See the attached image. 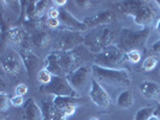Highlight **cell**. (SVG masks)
Instances as JSON below:
<instances>
[{"mask_svg":"<svg viewBox=\"0 0 160 120\" xmlns=\"http://www.w3.org/2000/svg\"><path fill=\"white\" fill-rule=\"evenodd\" d=\"M75 4L82 8H92L94 5H96L95 1H90V0H78V1H75Z\"/></svg>","mask_w":160,"mask_h":120,"instance_id":"obj_31","label":"cell"},{"mask_svg":"<svg viewBox=\"0 0 160 120\" xmlns=\"http://www.w3.org/2000/svg\"><path fill=\"white\" fill-rule=\"evenodd\" d=\"M83 23L87 25V28H96V26H102L113 22V16L110 11H100L96 15L90 17H86Z\"/></svg>","mask_w":160,"mask_h":120,"instance_id":"obj_15","label":"cell"},{"mask_svg":"<svg viewBox=\"0 0 160 120\" xmlns=\"http://www.w3.org/2000/svg\"><path fill=\"white\" fill-rule=\"evenodd\" d=\"M66 0H54L53 1V4L56 5V6H58V7L60 8V6H64V5H66Z\"/></svg>","mask_w":160,"mask_h":120,"instance_id":"obj_34","label":"cell"},{"mask_svg":"<svg viewBox=\"0 0 160 120\" xmlns=\"http://www.w3.org/2000/svg\"><path fill=\"white\" fill-rule=\"evenodd\" d=\"M24 103H25V101H24L23 96L15 95L11 97V104L15 107H23Z\"/></svg>","mask_w":160,"mask_h":120,"instance_id":"obj_30","label":"cell"},{"mask_svg":"<svg viewBox=\"0 0 160 120\" xmlns=\"http://www.w3.org/2000/svg\"><path fill=\"white\" fill-rule=\"evenodd\" d=\"M152 50H153V52H155V53H158V54H160V40L157 41V42L153 45Z\"/></svg>","mask_w":160,"mask_h":120,"instance_id":"obj_33","label":"cell"},{"mask_svg":"<svg viewBox=\"0 0 160 120\" xmlns=\"http://www.w3.org/2000/svg\"><path fill=\"white\" fill-rule=\"evenodd\" d=\"M18 53L22 58V61H23L25 70L30 74L36 69V66L40 61V58H39V55H36L29 47H21Z\"/></svg>","mask_w":160,"mask_h":120,"instance_id":"obj_16","label":"cell"},{"mask_svg":"<svg viewBox=\"0 0 160 120\" xmlns=\"http://www.w3.org/2000/svg\"><path fill=\"white\" fill-rule=\"evenodd\" d=\"M47 6H48V1H43V0H40V1H35V5H34V18L35 19H41L45 12L47 11Z\"/></svg>","mask_w":160,"mask_h":120,"instance_id":"obj_22","label":"cell"},{"mask_svg":"<svg viewBox=\"0 0 160 120\" xmlns=\"http://www.w3.org/2000/svg\"><path fill=\"white\" fill-rule=\"evenodd\" d=\"M154 108L153 107H144L138 109L135 114V119L134 120H148L153 114H154Z\"/></svg>","mask_w":160,"mask_h":120,"instance_id":"obj_23","label":"cell"},{"mask_svg":"<svg viewBox=\"0 0 160 120\" xmlns=\"http://www.w3.org/2000/svg\"><path fill=\"white\" fill-rule=\"evenodd\" d=\"M154 114L159 117V114H160V103H159V106H158V109H157V111H154Z\"/></svg>","mask_w":160,"mask_h":120,"instance_id":"obj_37","label":"cell"},{"mask_svg":"<svg viewBox=\"0 0 160 120\" xmlns=\"http://www.w3.org/2000/svg\"><path fill=\"white\" fill-rule=\"evenodd\" d=\"M52 79H53V76L45 69L40 70L39 73H38V80H39V83L41 85H47L52 82Z\"/></svg>","mask_w":160,"mask_h":120,"instance_id":"obj_25","label":"cell"},{"mask_svg":"<svg viewBox=\"0 0 160 120\" xmlns=\"http://www.w3.org/2000/svg\"><path fill=\"white\" fill-rule=\"evenodd\" d=\"M158 63H159V60H158V58L155 55L148 56V58L144 59L143 63H142V70L147 72L152 71V70H154L157 67Z\"/></svg>","mask_w":160,"mask_h":120,"instance_id":"obj_24","label":"cell"},{"mask_svg":"<svg viewBox=\"0 0 160 120\" xmlns=\"http://www.w3.org/2000/svg\"><path fill=\"white\" fill-rule=\"evenodd\" d=\"M135 102V97L131 90H123L119 94L118 98H117V104L118 107L123 108V109H128L130 108Z\"/></svg>","mask_w":160,"mask_h":120,"instance_id":"obj_21","label":"cell"},{"mask_svg":"<svg viewBox=\"0 0 160 120\" xmlns=\"http://www.w3.org/2000/svg\"><path fill=\"white\" fill-rule=\"evenodd\" d=\"M53 53H54V56H56V60L59 65V67L64 72L65 77L81 67L82 59L76 50H70V52L53 50Z\"/></svg>","mask_w":160,"mask_h":120,"instance_id":"obj_8","label":"cell"},{"mask_svg":"<svg viewBox=\"0 0 160 120\" xmlns=\"http://www.w3.org/2000/svg\"><path fill=\"white\" fill-rule=\"evenodd\" d=\"M10 103H11V98L8 97V95L5 91H1L0 93V111L5 113L10 107Z\"/></svg>","mask_w":160,"mask_h":120,"instance_id":"obj_26","label":"cell"},{"mask_svg":"<svg viewBox=\"0 0 160 120\" xmlns=\"http://www.w3.org/2000/svg\"><path fill=\"white\" fill-rule=\"evenodd\" d=\"M42 94L53 96H72L77 97V91L70 85L66 77H53L52 82L47 85H41L39 88Z\"/></svg>","mask_w":160,"mask_h":120,"instance_id":"obj_7","label":"cell"},{"mask_svg":"<svg viewBox=\"0 0 160 120\" xmlns=\"http://www.w3.org/2000/svg\"><path fill=\"white\" fill-rule=\"evenodd\" d=\"M53 103L57 111L62 112L66 117H70L75 113L76 107L83 103V101L78 97H72V96H54Z\"/></svg>","mask_w":160,"mask_h":120,"instance_id":"obj_13","label":"cell"},{"mask_svg":"<svg viewBox=\"0 0 160 120\" xmlns=\"http://www.w3.org/2000/svg\"><path fill=\"white\" fill-rule=\"evenodd\" d=\"M88 120H100L99 118H95V117H92V118H89Z\"/></svg>","mask_w":160,"mask_h":120,"instance_id":"obj_39","label":"cell"},{"mask_svg":"<svg viewBox=\"0 0 160 120\" xmlns=\"http://www.w3.org/2000/svg\"><path fill=\"white\" fill-rule=\"evenodd\" d=\"M151 35V28H143L141 30L123 29L118 35V47L125 53L130 50H146V43Z\"/></svg>","mask_w":160,"mask_h":120,"instance_id":"obj_3","label":"cell"},{"mask_svg":"<svg viewBox=\"0 0 160 120\" xmlns=\"http://www.w3.org/2000/svg\"><path fill=\"white\" fill-rule=\"evenodd\" d=\"M127 59L130 64H137L141 60V52L140 50H130L127 53Z\"/></svg>","mask_w":160,"mask_h":120,"instance_id":"obj_27","label":"cell"},{"mask_svg":"<svg viewBox=\"0 0 160 120\" xmlns=\"http://www.w3.org/2000/svg\"><path fill=\"white\" fill-rule=\"evenodd\" d=\"M140 91L146 98L157 100L160 95V85L152 80H144L140 84Z\"/></svg>","mask_w":160,"mask_h":120,"instance_id":"obj_18","label":"cell"},{"mask_svg":"<svg viewBox=\"0 0 160 120\" xmlns=\"http://www.w3.org/2000/svg\"><path fill=\"white\" fill-rule=\"evenodd\" d=\"M40 108L42 111V114H43V118L45 120H54L57 117V108L54 107V103H53V98H42L40 102Z\"/></svg>","mask_w":160,"mask_h":120,"instance_id":"obj_20","label":"cell"},{"mask_svg":"<svg viewBox=\"0 0 160 120\" xmlns=\"http://www.w3.org/2000/svg\"><path fill=\"white\" fill-rule=\"evenodd\" d=\"M5 39L15 45L21 47H29V37L22 26H10L8 29L2 28L1 30V41L4 42Z\"/></svg>","mask_w":160,"mask_h":120,"instance_id":"obj_10","label":"cell"},{"mask_svg":"<svg viewBox=\"0 0 160 120\" xmlns=\"http://www.w3.org/2000/svg\"><path fill=\"white\" fill-rule=\"evenodd\" d=\"M30 41L34 46H36L40 49H45L49 46L51 41H52V35L47 32L46 30H39L36 32H32Z\"/></svg>","mask_w":160,"mask_h":120,"instance_id":"obj_19","label":"cell"},{"mask_svg":"<svg viewBox=\"0 0 160 120\" xmlns=\"http://www.w3.org/2000/svg\"><path fill=\"white\" fill-rule=\"evenodd\" d=\"M155 30H157V31L160 34V18L158 19V22L155 23Z\"/></svg>","mask_w":160,"mask_h":120,"instance_id":"obj_35","label":"cell"},{"mask_svg":"<svg viewBox=\"0 0 160 120\" xmlns=\"http://www.w3.org/2000/svg\"><path fill=\"white\" fill-rule=\"evenodd\" d=\"M47 15L49 18H59V16H60V8L59 7H51L49 10H48Z\"/></svg>","mask_w":160,"mask_h":120,"instance_id":"obj_32","label":"cell"},{"mask_svg":"<svg viewBox=\"0 0 160 120\" xmlns=\"http://www.w3.org/2000/svg\"><path fill=\"white\" fill-rule=\"evenodd\" d=\"M0 64H1V69L5 72V74H8L11 78L21 77L22 72L25 69L19 53L12 48H8L6 52L1 55Z\"/></svg>","mask_w":160,"mask_h":120,"instance_id":"obj_5","label":"cell"},{"mask_svg":"<svg viewBox=\"0 0 160 120\" xmlns=\"http://www.w3.org/2000/svg\"><path fill=\"white\" fill-rule=\"evenodd\" d=\"M23 119L24 120H45L43 114L38 104L32 98H28L23 106Z\"/></svg>","mask_w":160,"mask_h":120,"instance_id":"obj_17","label":"cell"},{"mask_svg":"<svg viewBox=\"0 0 160 120\" xmlns=\"http://www.w3.org/2000/svg\"><path fill=\"white\" fill-rule=\"evenodd\" d=\"M90 70L86 66H81L80 69H77L75 72H72L70 74L66 76V79L70 83L72 88L75 89L77 93L83 91L86 85H87V82L88 79H90Z\"/></svg>","mask_w":160,"mask_h":120,"instance_id":"obj_14","label":"cell"},{"mask_svg":"<svg viewBox=\"0 0 160 120\" xmlns=\"http://www.w3.org/2000/svg\"><path fill=\"white\" fill-rule=\"evenodd\" d=\"M88 95L90 101L95 106H98L99 108L105 109V108H108L111 106V97L108 95V93L94 78H92V84H90Z\"/></svg>","mask_w":160,"mask_h":120,"instance_id":"obj_9","label":"cell"},{"mask_svg":"<svg viewBox=\"0 0 160 120\" xmlns=\"http://www.w3.org/2000/svg\"><path fill=\"white\" fill-rule=\"evenodd\" d=\"M0 120H8V118H6V117H2V118H1Z\"/></svg>","mask_w":160,"mask_h":120,"instance_id":"obj_40","label":"cell"},{"mask_svg":"<svg viewBox=\"0 0 160 120\" xmlns=\"http://www.w3.org/2000/svg\"><path fill=\"white\" fill-rule=\"evenodd\" d=\"M86 39L81 35L80 32L75 31H63L60 37L57 41V50H63V52H70L73 50V48L84 43Z\"/></svg>","mask_w":160,"mask_h":120,"instance_id":"obj_11","label":"cell"},{"mask_svg":"<svg viewBox=\"0 0 160 120\" xmlns=\"http://www.w3.org/2000/svg\"><path fill=\"white\" fill-rule=\"evenodd\" d=\"M46 26L49 29H58L60 28V21L59 18H49L48 17L46 19Z\"/></svg>","mask_w":160,"mask_h":120,"instance_id":"obj_28","label":"cell"},{"mask_svg":"<svg viewBox=\"0 0 160 120\" xmlns=\"http://www.w3.org/2000/svg\"><path fill=\"white\" fill-rule=\"evenodd\" d=\"M90 71L93 78L100 84H108L116 88H127L131 84V76L127 69L116 70V69H106L98 65H92Z\"/></svg>","mask_w":160,"mask_h":120,"instance_id":"obj_2","label":"cell"},{"mask_svg":"<svg viewBox=\"0 0 160 120\" xmlns=\"http://www.w3.org/2000/svg\"><path fill=\"white\" fill-rule=\"evenodd\" d=\"M127 63V53L118 46H110L100 53H96L94 56V65L106 69L122 70L125 69Z\"/></svg>","mask_w":160,"mask_h":120,"instance_id":"obj_4","label":"cell"},{"mask_svg":"<svg viewBox=\"0 0 160 120\" xmlns=\"http://www.w3.org/2000/svg\"><path fill=\"white\" fill-rule=\"evenodd\" d=\"M148 120H160L159 119V117H158V115H155V114H153L152 117H151V118H149V119Z\"/></svg>","mask_w":160,"mask_h":120,"instance_id":"obj_36","label":"cell"},{"mask_svg":"<svg viewBox=\"0 0 160 120\" xmlns=\"http://www.w3.org/2000/svg\"><path fill=\"white\" fill-rule=\"evenodd\" d=\"M116 32L112 29L104 26L102 29H100L99 31L92 35L90 39L84 41V43L90 48V50L100 53L101 50L106 49L107 47L112 46L113 41L116 40Z\"/></svg>","mask_w":160,"mask_h":120,"instance_id":"obj_6","label":"cell"},{"mask_svg":"<svg viewBox=\"0 0 160 120\" xmlns=\"http://www.w3.org/2000/svg\"><path fill=\"white\" fill-rule=\"evenodd\" d=\"M117 6L119 11H122L125 16L131 17L134 19V23L140 26L149 28L154 22L157 23L160 18L159 11L152 1H119L117 2Z\"/></svg>","mask_w":160,"mask_h":120,"instance_id":"obj_1","label":"cell"},{"mask_svg":"<svg viewBox=\"0 0 160 120\" xmlns=\"http://www.w3.org/2000/svg\"><path fill=\"white\" fill-rule=\"evenodd\" d=\"M154 4H155V5H157V6L160 8V0H157V1H154Z\"/></svg>","mask_w":160,"mask_h":120,"instance_id":"obj_38","label":"cell"},{"mask_svg":"<svg viewBox=\"0 0 160 120\" xmlns=\"http://www.w3.org/2000/svg\"><path fill=\"white\" fill-rule=\"evenodd\" d=\"M28 85L27 84H24V83H21V84H18L16 88H15V94L18 96H24L27 93H28Z\"/></svg>","mask_w":160,"mask_h":120,"instance_id":"obj_29","label":"cell"},{"mask_svg":"<svg viewBox=\"0 0 160 120\" xmlns=\"http://www.w3.org/2000/svg\"><path fill=\"white\" fill-rule=\"evenodd\" d=\"M59 21H60V28L64 29V31L80 32L86 31L88 29L87 25L83 23L82 21H78L77 18H75L68 10H65L63 7H60Z\"/></svg>","mask_w":160,"mask_h":120,"instance_id":"obj_12","label":"cell"}]
</instances>
